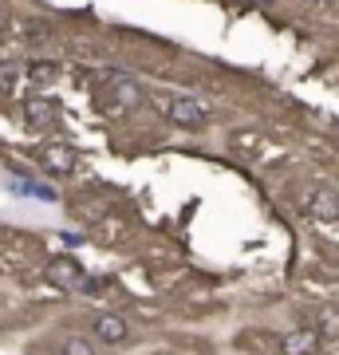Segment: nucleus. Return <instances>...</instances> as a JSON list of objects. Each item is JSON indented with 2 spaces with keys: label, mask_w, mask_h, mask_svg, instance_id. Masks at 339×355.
Wrapping results in <instances>:
<instances>
[{
  "label": "nucleus",
  "mask_w": 339,
  "mask_h": 355,
  "mask_svg": "<svg viewBox=\"0 0 339 355\" xmlns=\"http://www.w3.org/2000/svg\"><path fill=\"white\" fill-rule=\"evenodd\" d=\"M170 119H174L177 127L193 130V127L205 123V107H201L198 99H189V95H174V99H170Z\"/></svg>",
  "instance_id": "1"
},
{
  "label": "nucleus",
  "mask_w": 339,
  "mask_h": 355,
  "mask_svg": "<svg viewBox=\"0 0 339 355\" xmlns=\"http://www.w3.org/2000/svg\"><path fill=\"white\" fill-rule=\"evenodd\" d=\"M40 162L48 166L51 174H71V170H76V150H71L67 142H48V146L40 150Z\"/></svg>",
  "instance_id": "2"
},
{
  "label": "nucleus",
  "mask_w": 339,
  "mask_h": 355,
  "mask_svg": "<svg viewBox=\"0 0 339 355\" xmlns=\"http://www.w3.org/2000/svg\"><path fill=\"white\" fill-rule=\"evenodd\" d=\"M308 214L320 217V221L339 217V193L331 190V186H315V190L308 193Z\"/></svg>",
  "instance_id": "3"
},
{
  "label": "nucleus",
  "mask_w": 339,
  "mask_h": 355,
  "mask_svg": "<svg viewBox=\"0 0 339 355\" xmlns=\"http://www.w3.org/2000/svg\"><path fill=\"white\" fill-rule=\"evenodd\" d=\"M91 331H95V340H103V343H123L130 328H126L123 316H114V312H99L95 324H91Z\"/></svg>",
  "instance_id": "4"
},
{
  "label": "nucleus",
  "mask_w": 339,
  "mask_h": 355,
  "mask_svg": "<svg viewBox=\"0 0 339 355\" xmlns=\"http://www.w3.org/2000/svg\"><path fill=\"white\" fill-rule=\"evenodd\" d=\"M284 355H315L320 352V331L315 328H300V331H292V336H284Z\"/></svg>",
  "instance_id": "5"
},
{
  "label": "nucleus",
  "mask_w": 339,
  "mask_h": 355,
  "mask_svg": "<svg viewBox=\"0 0 339 355\" xmlns=\"http://www.w3.org/2000/svg\"><path fill=\"white\" fill-rule=\"evenodd\" d=\"M107 79H111V83H114V87H107V91H111V99L119 103V107H134V103L142 99V91L134 87V83H130V79L114 76V71H107Z\"/></svg>",
  "instance_id": "6"
},
{
  "label": "nucleus",
  "mask_w": 339,
  "mask_h": 355,
  "mask_svg": "<svg viewBox=\"0 0 339 355\" xmlns=\"http://www.w3.org/2000/svg\"><path fill=\"white\" fill-rule=\"evenodd\" d=\"M48 277L55 280V284H63V288H76L83 272H79L76 261H63V257H60V261H51V265H48Z\"/></svg>",
  "instance_id": "7"
},
{
  "label": "nucleus",
  "mask_w": 339,
  "mask_h": 355,
  "mask_svg": "<svg viewBox=\"0 0 339 355\" xmlns=\"http://www.w3.org/2000/svg\"><path fill=\"white\" fill-rule=\"evenodd\" d=\"M28 76H32V83H40V87H48L51 79L60 76V67L51 64V60H32V64H28Z\"/></svg>",
  "instance_id": "8"
},
{
  "label": "nucleus",
  "mask_w": 339,
  "mask_h": 355,
  "mask_svg": "<svg viewBox=\"0 0 339 355\" xmlns=\"http://www.w3.org/2000/svg\"><path fill=\"white\" fill-rule=\"evenodd\" d=\"M24 114H28V123H32V127H40V123H51V114H55V107H51L48 99H28Z\"/></svg>",
  "instance_id": "9"
},
{
  "label": "nucleus",
  "mask_w": 339,
  "mask_h": 355,
  "mask_svg": "<svg viewBox=\"0 0 339 355\" xmlns=\"http://www.w3.org/2000/svg\"><path fill=\"white\" fill-rule=\"evenodd\" d=\"M16 79H20V67L12 60H0V91H12Z\"/></svg>",
  "instance_id": "10"
},
{
  "label": "nucleus",
  "mask_w": 339,
  "mask_h": 355,
  "mask_svg": "<svg viewBox=\"0 0 339 355\" xmlns=\"http://www.w3.org/2000/svg\"><path fill=\"white\" fill-rule=\"evenodd\" d=\"M60 355H95V347H91L87 340H79V336H71V340H63Z\"/></svg>",
  "instance_id": "11"
},
{
  "label": "nucleus",
  "mask_w": 339,
  "mask_h": 355,
  "mask_svg": "<svg viewBox=\"0 0 339 355\" xmlns=\"http://www.w3.org/2000/svg\"><path fill=\"white\" fill-rule=\"evenodd\" d=\"M24 36H28V40H48V36H51V28L44 24V20H28Z\"/></svg>",
  "instance_id": "12"
},
{
  "label": "nucleus",
  "mask_w": 339,
  "mask_h": 355,
  "mask_svg": "<svg viewBox=\"0 0 339 355\" xmlns=\"http://www.w3.org/2000/svg\"><path fill=\"white\" fill-rule=\"evenodd\" d=\"M28 193H32V198H44V202H51V198H55V190H51V186H28Z\"/></svg>",
  "instance_id": "13"
},
{
  "label": "nucleus",
  "mask_w": 339,
  "mask_h": 355,
  "mask_svg": "<svg viewBox=\"0 0 339 355\" xmlns=\"http://www.w3.org/2000/svg\"><path fill=\"white\" fill-rule=\"evenodd\" d=\"M4 32H8V20H4V16H0V36H4Z\"/></svg>",
  "instance_id": "14"
}]
</instances>
